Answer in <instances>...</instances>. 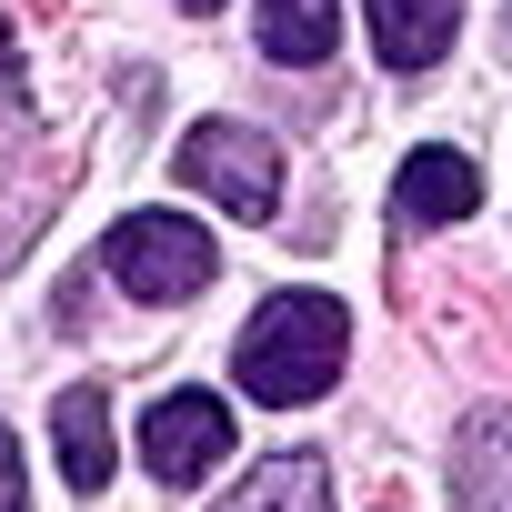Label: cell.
<instances>
[{"label": "cell", "instance_id": "cell-1", "mask_svg": "<svg viewBox=\"0 0 512 512\" xmlns=\"http://www.w3.org/2000/svg\"><path fill=\"white\" fill-rule=\"evenodd\" d=\"M342 352H352V312L332 292H272L231 342V382L272 412H302L342 382Z\"/></svg>", "mask_w": 512, "mask_h": 512}, {"label": "cell", "instance_id": "cell-2", "mask_svg": "<svg viewBox=\"0 0 512 512\" xmlns=\"http://www.w3.org/2000/svg\"><path fill=\"white\" fill-rule=\"evenodd\" d=\"M61 181H71V161L51 151V131H41V111H31V71H21V51H11V21H0V272L41 241Z\"/></svg>", "mask_w": 512, "mask_h": 512}, {"label": "cell", "instance_id": "cell-3", "mask_svg": "<svg viewBox=\"0 0 512 512\" xmlns=\"http://www.w3.org/2000/svg\"><path fill=\"white\" fill-rule=\"evenodd\" d=\"M101 272H111L131 302H191V292L221 272V251H211V231H201L191 211H131V221H111V241H101Z\"/></svg>", "mask_w": 512, "mask_h": 512}, {"label": "cell", "instance_id": "cell-4", "mask_svg": "<svg viewBox=\"0 0 512 512\" xmlns=\"http://www.w3.org/2000/svg\"><path fill=\"white\" fill-rule=\"evenodd\" d=\"M171 171H181L201 201H221L231 221H272V211H282V141L251 131V121H201V131H181Z\"/></svg>", "mask_w": 512, "mask_h": 512}, {"label": "cell", "instance_id": "cell-5", "mask_svg": "<svg viewBox=\"0 0 512 512\" xmlns=\"http://www.w3.org/2000/svg\"><path fill=\"white\" fill-rule=\"evenodd\" d=\"M141 462H151L171 492H191L201 472L231 462V402H221V392H161V402L141 412Z\"/></svg>", "mask_w": 512, "mask_h": 512}, {"label": "cell", "instance_id": "cell-6", "mask_svg": "<svg viewBox=\"0 0 512 512\" xmlns=\"http://www.w3.org/2000/svg\"><path fill=\"white\" fill-rule=\"evenodd\" d=\"M452 512H512V412L482 402L452 432Z\"/></svg>", "mask_w": 512, "mask_h": 512}, {"label": "cell", "instance_id": "cell-7", "mask_svg": "<svg viewBox=\"0 0 512 512\" xmlns=\"http://www.w3.org/2000/svg\"><path fill=\"white\" fill-rule=\"evenodd\" d=\"M392 211L412 221V231H442V221H472L482 211V171L462 161V151H412L402 171H392Z\"/></svg>", "mask_w": 512, "mask_h": 512}, {"label": "cell", "instance_id": "cell-8", "mask_svg": "<svg viewBox=\"0 0 512 512\" xmlns=\"http://www.w3.org/2000/svg\"><path fill=\"white\" fill-rule=\"evenodd\" d=\"M362 21H372V51L392 71H432L462 31V0H362Z\"/></svg>", "mask_w": 512, "mask_h": 512}, {"label": "cell", "instance_id": "cell-9", "mask_svg": "<svg viewBox=\"0 0 512 512\" xmlns=\"http://www.w3.org/2000/svg\"><path fill=\"white\" fill-rule=\"evenodd\" d=\"M51 432H61V482L71 492H101L111 482V402H101V382H71L61 402H51Z\"/></svg>", "mask_w": 512, "mask_h": 512}, {"label": "cell", "instance_id": "cell-10", "mask_svg": "<svg viewBox=\"0 0 512 512\" xmlns=\"http://www.w3.org/2000/svg\"><path fill=\"white\" fill-rule=\"evenodd\" d=\"M221 512H332V462L322 452H272Z\"/></svg>", "mask_w": 512, "mask_h": 512}, {"label": "cell", "instance_id": "cell-11", "mask_svg": "<svg viewBox=\"0 0 512 512\" xmlns=\"http://www.w3.org/2000/svg\"><path fill=\"white\" fill-rule=\"evenodd\" d=\"M332 41H342V0H262V51L282 71L332 61Z\"/></svg>", "mask_w": 512, "mask_h": 512}, {"label": "cell", "instance_id": "cell-12", "mask_svg": "<svg viewBox=\"0 0 512 512\" xmlns=\"http://www.w3.org/2000/svg\"><path fill=\"white\" fill-rule=\"evenodd\" d=\"M31 502V472H21V442H11V422H0V512H21Z\"/></svg>", "mask_w": 512, "mask_h": 512}, {"label": "cell", "instance_id": "cell-13", "mask_svg": "<svg viewBox=\"0 0 512 512\" xmlns=\"http://www.w3.org/2000/svg\"><path fill=\"white\" fill-rule=\"evenodd\" d=\"M181 11H201V21H211V11H221V0H181Z\"/></svg>", "mask_w": 512, "mask_h": 512}, {"label": "cell", "instance_id": "cell-14", "mask_svg": "<svg viewBox=\"0 0 512 512\" xmlns=\"http://www.w3.org/2000/svg\"><path fill=\"white\" fill-rule=\"evenodd\" d=\"M502 11H512V0H502Z\"/></svg>", "mask_w": 512, "mask_h": 512}]
</instances>
